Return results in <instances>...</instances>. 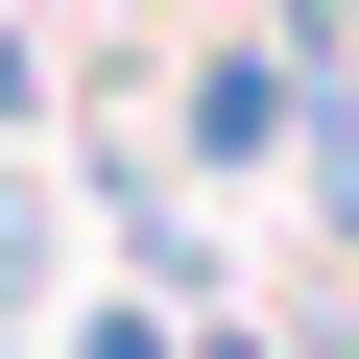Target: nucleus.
Here are the masks:
<instances>
[{
    "mask_svg": "<svg viewBox=\"0 0 359 359\" xmlns=\"http://www.w3.org/2000/svg\"><path fill=\"white\" fill-rule=\"evenodd\" d=\"M311 48H192V72H168V144H192V168H311Z\"/></svg>",
    "mask_w": 359,
    "mask_h": 359,
    "instance_id": "1",
    "label": "nucleus"
},
{
    "mask_svg": "<svg viewBox=\"0 0 359 359\" xmlns=\"http://www.w3.org/2000/svg\"><path fill=\"white\" fill-rule=\"evenodd\" d=\"M192 359H287V335H240V311H192Z\"/></svg>",
    "mask_w": 359,
    "mask_h": 359,
    "instance_id": "2",
    "label": "nucleus"
},
{
    "mask_svg": "<svg viewBox=\"0 0 359 359\" xmlns=\"http://www.w3.org/2000/svg\"><path fill=\"white\" fill-rule=\"evenodd\" d=\"M335 359H359V287H335Z\"/></svg>",
    "mask_w": 359,
    "mask_h": 359,
    "instance_id": "3",
    "label": "nucleus"
}]
</instances>
